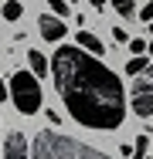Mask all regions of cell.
Returning a JSON list of instances; mask_svg holds the SVG:
<instances>
[{"label": "cell", "mask_w": 153, "mask_h": 159, "mask_svg": "<svg viewBox=\"0 0 153 159\" xmlns=\"http://www.w3.org/2000/svg\"><path fill=\"white\" fill-rule=\"evenodd\" d=\"M146 64H150V58H143V54H133V58L126 61V75H129V78H136V75H143V71H146Z\"/></svg>", "instance_id": "30bf717a"}, {"label": "cell", "mask_w": 153, "mask_h": 159, "mask_svg": "<svg viewBox=\"0 0 153 159\" xmlns=\"http://www.w3.org/2000/svg\"><path fill=\"white\" fill-rule=\"evenodd\" d=\"M129 112L140 115V119H150L153 115V61L146 64V71L136 75L133 85H129Z\"/></svg>", "instance_id": "277c9868"}, {"label": "cell", "mask_w": 153, "mask_h": 159, "mask_svg": "<svg viewBox=\"0 0 153 159\" xmlns=\"http://www.w3.org/2000/svg\"><path fill=\"white\" fill-rule=\"evenodd\" d=\"M10 102L17 105L21 115H37L41 112V85L31 71H14L10 75Z\"/></svg>", "instance_id": "3957f363"}, {"label": "cell", "mask_w": 153, "mask_h": 159, "mask_svg": "<svg viewBox=\"0 0 153 159\" xmlns=\"http://www.w3.org/2000/svg\"><path fill=\"white\" fill-rule=\"evenodd\" d=\"M7 95H10V92H7V81L0 78V102H7Z\"/></svg>", "instance_id": "e0dca14e"}, {"label": "cell", "mask_w": 153, "mask_h": 159, "mask_svg": "<svg viewBox=\"0 0 153 159\" xmlns=\"http://www.w3.org/2000/svg\"><path fill=\"white\" fill-rule=\"evenodd\" d=\"M92 7H95V10H106V3H109V0H89Z\"/></svg>", "instance_id": "ac0fdd59"}, {"label": "cell", "mask_w": 153, "mask_h": 159, "mask_svg": "<svg viewBox=\"0 0 153 159\" xmlns=\"http://www.w3.org/2000/svg\"><path fill=\"white\" fill-rule=\"evenodd\" d=\"M48 3H51V14H55V17H61V20L72 14V7H68L65 0H48Z\"/></svg>", "instance_id": "4fadbf2b"}, {"label": "cell", "mask_w": 153, "mask_h": 159, "mask_svg": "<svg viewBox=\"0 0 153 159\" xmlns=\"http://www.w3.org/2000/svg\"><path fill=\"white\" fill-rule=\"evenodd\" d=\"M27 71L34 75V78L51 75V58H48V54H41L37 48H31V51H27Z\"/></svg>", "instance_id": "52a82bcc"}, {"label": "cell", "mask_w": 153, "mask_h": 159, "mask_svg": "<svg viewBox=\"0 0 153 159\" xmlns=\"http://www.w3.org/2000/svg\"><path fill=\"white\" fill-rule=\"evenodd\" d=\"M146 149H150V139H146V135H136V146H133V159H146Z\"/></svg>", "instance_id": "7c38bea8"}, {"label": "cell", "mask_w": 153, "mask_h": 159, "mask_svg": "<svg viewBox=\"0 0 153 159\" xmlns=\"http://www.w3.org/2000/svg\"><path fill=\"white\" fill-rule=\"evenodd\" d=\"M140 17H143V20H153V0H150V3H143V10H140Z\"/></svg>", "instance_id": "9a60e30c"}, {"label": "cell", "mask_w": 153, "mask_h": 159, "mask_svg": "<svg viewBox=\"0 0 153 159\" xmlns=\"http://www.w3.org/2000/svg\"><path fill=\"white\" fill-rule=\"evenodd\" d=\"M78 48H82V51H89V54H95V58H102V51H106V48H102V41H99L92 31H78Z\"/></svg>", "instance_id": "ba28073f"}, {"label": "cell", "mask_w": 153, "mask_h": 159, "mask_svg": "<svg viewBox=\"0 0 153 159\" xmlns=\"http://www.w3.org/2000/svg\"><path fill=\"white\" fill-rule=\"evenodd\" d=\"M129 54H146V41L143 37H133L129 41Z\"/></svg>", "instance_id": "5bb4252c"}, {"label": "cell", "mask_w": 153, "mask_h": 159, "mask_svg": "<svg viewBox=\"0 0 153 159\" xmlns=\"http://www.w3.org/2000/svg\"><path fill=\"white\" fill-rule=\"evenodd\" d=\"M51 81L68 115L85 129L116 132L129 115L119 75L78 44H58L51 54Z\"/></svg>", "instance_id": "6da1fadb"}, {"label": "cell", "mask_w": 153, "mask_h": 159, "mask_svg": "<svg viewBox=\"0 0 153 159\" xmlns=\"http://www.w3.org/2000/svg\"><path fill=\"white\" fill-rule=\"evenodd\" d=\"M31 159H109L106 152H99L95 146H85L65 132H55V129H44L34 135L31 142Z\"/></svg>", "instance_id": "7a4b0ae2"}, {"label": "cell", "mask_w": 153, "mask_h": 159, "mask_svg": "<svg viewBox=\"0 0 153 159\" xmlns=\"http://www.w3.org/2000/svg\"><path fill=\"white\" fill-rule=\"evenodd\" d=\"M146 54H150V58H153V41H150V44H146Z\"/></svg>", "instance_id": "d6986e66"}, {"label": "cell", "mask_w": 153, "mask_h": 159, "mask_svg": "<svg viewBox=\"0 0 153 159\" xmlns=\"http://www.w3.org/2000/svg\"><path fill=\"white\" fill-rule=\"evenodd\" d=\"M3 159H31V139L24 132H7V142H3Z\"/></svg>", "instance_id": "8992f818"}, {"label": "cell", "mask_w": 153, "mask_h": 159, "mask_svg": "<svg viewBox=\"0 0 153 159\" xmlns=\"http://www.w3.org/2000/svg\"><path fill=\"white\" fill-rule=\"evenodd\" d=\"M119 17H136V0H109Z\"/></svg>", "instance_id": "8fae6325"}, {"label": "cell", "mask_w": 153, "mask_h": 159, "mask_svg": "<svg viewBox=\"0 0 153 159\" xmlns=\"http://www.w3.org/2000/svg\"><path fill=\"white\" fill-rule=\"evenodd\" d=\"M0 14H3V20H21V17H24V3H21V0H7V3L0 7Z\"/></svg>", "instance_id": "9c48e42d"}, {"label": "cell", "mask_w": 153, "mask_h": 159, "mask_svg": "<svg viewBox=\"0 0 153 159\" xmlns=\"http://www.w3.org/2000/svg\"><path fill=\"white\" fill-rule=\"evenodd\" d=\"M37 34H41L44 41H51V44H61L65 34H68V27H65V20L55 17V14H41V17H37Z\"/></svg>", "instance_id": "5b68a950"}, {"label": "cell", "mask_w": 153, "mask_h": 159, "mask_svg": "<svg viewBox=\"0 0 153 159\" xmlns=\"http://www.w3.org/2000/svg\"><path fill=\"white\" fill-rule=\"evenodd\" d=\"M112 37H116V44H126V41H129V34L122 31V27H116V31H112Z\"/></svg>", "instance_id": "2e32d148"}]
</instances>
